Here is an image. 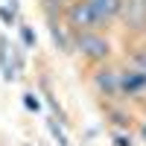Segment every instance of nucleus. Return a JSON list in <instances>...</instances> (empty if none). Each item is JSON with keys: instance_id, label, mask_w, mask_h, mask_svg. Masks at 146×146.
<instances>
[{"instance_id": "f8f14e48", "label": "nucleus", "mask_w": 146, "mask_h": 146, "mask_svg": "<svg viewBox=\"0 0 146 146\" xmlns=\"http://www.w3.org/2000/svg\"><path fill=\"white\" fill-rule=\"evenodd\" d=\"M47 129H50V135H53V140H56L58 146H70V137H67V131H64V126L58 123L56 117H50V120H47Z\"/></svg>"}, {"instance_id": "f03ea898", "label": "nucleus", "mask_w": 146, "mask_h": 146, "mask_svg": "<svg viewBox=\"0 0 146 146\" xmlns=\"http://www.w3.org/2000/svg\"><path fill=\"white\" fill-rule=\"evenodd\" d=\"M91 88L102 102H120V64L105 62L91 67Z\"/></svg>"}, {"instance_id": "dca6fc26", "label": "nucleus", "mask_w": 146, "mask_h": 146, "mask_svg": "<svg viewBox=\"0 0 146 146\" xmlns=\"http://www.w3.org/2000/svg\"><path fill=\"white\" fill-rule=\"evenodd\" d=\"M0 21H3L6 27H15V23H18V12H12L6 3H0Z\"/></svg>"}, {"instance_id": "f3484780", "label": "nucleus", "mask_w": 146, "mask_h": 146, "mask_svg": "<svg viewBox=\"0 0 146 146\" xmlns=\"http://www.w3.org/2000/svg\"><path fill=\"white\" fill-rule=\"evenodd\" d=\"M137 135H140V143H146V120H137Z\"/></svg>"}, {"instance_id": "2eb2a0df", "label": "nucleus", "mask_w": 146, "mask_h": 146, "mask_svg": "<svg viewBox=\"0 0 146 146\" xmlns=\"http://www.w3.org/2000/svg\"><path fill=\"white\" fill-rule=\"evenodd\" d=\"M111 146H135V135H131V131H114Z\"/></svg>"}, {"instance_id": "423d86ee", "label": "nucleus", "mask_w": 146, "mask_h": 146, "mask_svg": "<svg viewBox=\"0 0 146 146\" xmlns=\"http://www.w3.org/2000/svg\"><path fill=\"white\" fill-rule=\"evenodd\" d=\"M88 3L94 9L96 21H100V29L108 32L117 23V18H120V6H123V0H88Z\"/></svg>"}, {"instance_id": "6ab92c4d", "label": "nucleus", "mask_w": 146, "mask_h": 146, "mask_svg": "<svg viewBox=\"0 0 146 146\" xmlns=\"http://www.w3.org/2000/svg\"><path fill=\"white\" fill-rule=\"evenodd\" d=\"M23 146H32V143H23Z\"/></svg>"}, {"instance_id": "a211bd4d", "label": "nucleus", "mask_w": 146, "mask_h": 146, "mask_svg": "<svg viewBox=\"0 0 146 146\" xmlns=\"http://www.w3.org/2000/svg\"><path fill=\"white\" fill-rule=\"evenodd\" d=\"M6 6H9L12 12H21V3H18V0H6Z\"/></svg>"}, {"instance_id": "39448f33", "label": "nucleus", "mask_w": 146, "mask_h": 146, "mask_svg": "<svg viewBox=\"0 0 146 146\" xmlns=\"http://www.w3.org/2000/svg\"><path fill=\"white\" fill-rule=\"evenodd\" d=\"M146 96V76L129 62L120 64V102H137Z\"/></svg>"}, {"instance_id": "1a4fd4ad", "label": "nucleus", "mask_w": 146, "mask_h": 146, "mask_svg": "<svg viewBox=\"0 0 146 146\" xmlns=\"http://www.w3.org/2000/svg\"><path fill=\"white\" fill-rule=\"evenodd\" d=\"M9 50H12V41L6 35H0V73H3V82H15L18 73L9 67Z\"/></svg>"}, {"instance_id": "9d476101", "label": "nucleus", "mask_w": 146, "mask_h": 146, "mask_svg": "<svg viewBox=\"0 0 146 146\" xmlns=\"http://www.w3.org/2000/svg\"><path fill=\"white\" fill-rule=\"evenodd\" d=\"M38 3H41V12H44V21L47 23H56V21H62L67 0H38Z\"/></svg>"}, {"instance_id": "4468645a", "label": "nucleus", "mask_w": 146, "mask_h": 146, "mask_svg": "<svg viewBox=\"0 0 146 146\" xmlns=\"http://www.w3.org/2000/svg\"><path fill=\"white\" fill-rule=\"evenodd\" d=\"M23 108L32 111V114L41 111V100H38V94H35V91H27V94H23Z\"/></svg>"}, {"instance_id": "6e6552de", "label": "nucleus", "mask_w": 146, "mask_h": 146, "mask_svg": "<svg viewBox=\"0 0 146 146\" xmlns=\"http://www.w3.org/2000/svg\"><path fill=\"white\" fill-rule=\"evenodd\" d=\"M47 29H50V38H53V44H56V50L58 53H73V44H70V29L64 27L62 21H56V23H47Z\"/></svg>"}, {"instance_id": "f257e3e1", "label": "nucleus", "mask_w": 146, "mask_h": 146, "mask_svg": "<svg viewBox=\"0 0 146 146\" xmlns=\"http://www.w3.org/2000/svg\"><path fill=\"white\" fill-rule=\"evenodd\" d=\"M70 44H73V53H76L88 67L114 62V41L108 38V32H102V29L70 32Z\"/></svg>"}, {"instance_id": "9b49d317", "label": "nucleus", "mask_w": 146, "mask_h": 146, "mask_svg": "<svg viewBox=\"0 0 146 146\" xmlns=\"http://www.w3.org/2000/svg\"><path fill=\"white\" fill-rule=\"evenodd\" d=\"M129 64H131V67H137L143 76H146V38L135 44V50H131V56H129Z\"/></svg>"}, {"instance_id": "7ed1b4c3", "label": "nucleus", "mask_w": 146, "mask_h": 146, "mask_svg": "<svg viewBox=\"0 0 146 146\" xmlns=\"http://www.w3.org/2000/svg\"><path fill=\"white\" fill-rule=\"evenodd\" d=\"M117 23H123L129 38L143 41L146 38V0H123Z\"/></svg>"}, {"instance_id": "ddd939ff", "label": "nucleus", "mask_w": 146, "mask_h": 146, "mask_svg": "<svg viewBox=\"0 0 146 146\" xmlns=\"http://www.w3.org/2000/svg\"><path fill=\"white\" fill-rule=\"evenodd\" d=\"M18 35H21V47H23V50H35V47H38L35 29L29 27V23H21V27H18Z\"/></svg>"}, {"instance_id": "20e7f679", "label": "nucleus", "mask_w": 146, "mask_h": 146, "mask_svg": "<svg viewBox=\"0 0 146 146\" xmlns=\"http://www.w3.org/2000/svg\"><path fill=\"white\" fill-rule=\"evenodd\" d=\"M62 23H64L70 32L100 29V21H96V15H94V9H91L88 0H67L64 15H62Z\"/></svg>"}, {"instance_id": "0eeeda50", "label": "nucleus", "mask_w": 146, "mask_h": 146, "mask_svg": "<svg viewBox=\"0 0 146 146\" xmlns=\"http://www.w3.org/2000/svg\"><path fill=\"white\" fill-rule=\"evenodd\" d=\"M105 108V117H108V123H111L117 131H131V126H135V114L126 108V102H102Z\"/></svg>"}]
</instances>
